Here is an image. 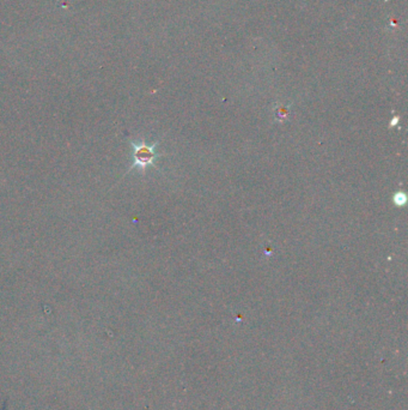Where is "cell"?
Here are the masks:
<instances>
[{
	"mask_svg": "<svg viewBox=\"0 0 408 410\" xmlns=\"http://www.w3.org/2000/svg\"><path fill=\"white\" fill-rule=\"evenodd\" d=\"M132 145H133V159H134V162L133 164H132V168L136 167L139 168V169H145V168H147L149 165H152L155 164V160L158 157V154L156 152V144H154V145H147V144L145 143H140V144H134L132 143Z\"/></svg>",
	"mask_w": 408,
	"mask_h": 410,
	"instance_id": "1",
	"label": "cell"
},
{
	"mask_svg": "<svg viewBox=\"0 0 408 410\" xmlns=\"http://www.w3.org/2000/svg\"><path fill=\"white\" fill-rule=\"evenodd\" d=\"M406 202H407V197L404 192H397V193H395V196H394L395 205H397V206H404V205L406 204Z\"/></svg>",
	"mask_w": 408,
	"mask_h": 410,
	"instance_id": "2",
	"label": "cell"
}]
</instances>
